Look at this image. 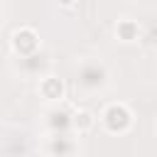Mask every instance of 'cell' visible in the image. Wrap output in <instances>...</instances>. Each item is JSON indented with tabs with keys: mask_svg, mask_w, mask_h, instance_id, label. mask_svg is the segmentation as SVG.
I'll return each mask as SVG.
<instances>
[{
	"mask_svg": "<svg viewBox=\"0 0 157 157\" xmlns=\"http://www.w3.org/2000/svg\"><path fill=\"white\" fill-rule=\"evenodd\" d=\"M71 125L78 132H91L96 128V113L88 110V108H76L74 115H71Z\"/></svg>",
	"mask_w": 157,
	"mask_h": 157,
	"instance_id": "5b68a950",
	"label": "cell"
},
{
	"mask_svg": "<svg viewBox=\"0 0 157 157\" xmlns=\"http://www.w3.org/2000/svg\"><path fill=\"white\" fill-rule=\"evenodd\" d=\"M10 44H12L15 54H20V56H29V54H34V52L39 49V34H37L34 27L22 25V27H17V29L12 32Z\"/></svg>",
	"mask_w": 157,
	"mask_h": 157,
	"instance_id": "7a4b0ae2",
	"label": "cell"
},
{
	"mask_svg": "<svg viewBox=\"0 0 157 157\" xmlns=\"http://www.w3.org/2000/svg\"><path fill=\"white\" fill-rule=\"evenodd\" d=\"M37 91H39V96H42L44 101H49V103H59V101L66 98V83H64V78H59V76H54V74L42 76Z\"/></svg>",
	"mask_w": 157,
	"mask_h": 157,
	"instance_id": "3957f363",
	"label": "cell"
},
{
	"mask_svg": "<svg viewBox=\"0 0 157 157\" xmlns=\"http://www.w3.org/2000/svg\"><path fill=\"white\" fill-rule=\"evenodd\" d=\"M113 32H115V39H118V42H123V44H135V42L140 39V34H142V27H140V22L132 20V17H120V20L115 22Z\"/></svg>",
	"mask_w": 157,
	"mask_h": 157,
	"instance_id": "277c9868",
	"label": "cell"
},
{
	"mask_svg": "<svg viewBox=\"0 0 157 157\" xmlns=\"http://www.w3.org/2000/svg\"><path fill=\"white\" fill-rule=\"evenodd\" d=\"M101 123L105 128V132L110 135H123L132 128V110L128 103L123 101H115V103H108L101 113Z\"/></svg>",
	"mask_w": 157,
	"mask_h": 157,
	"instance_id": "6da1fadb",
	"label": "cell"
}]
</instances>
